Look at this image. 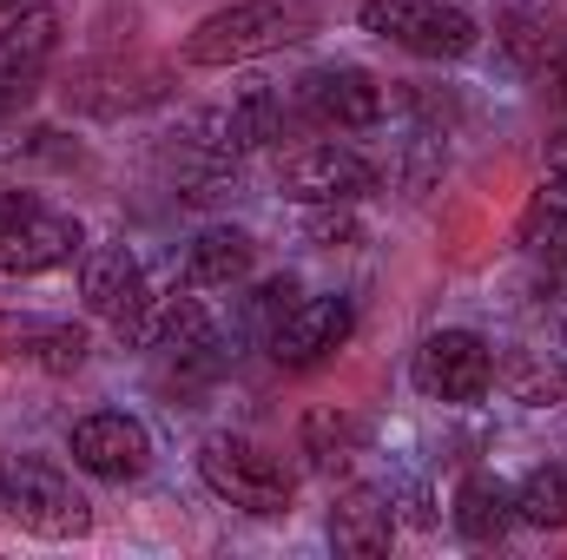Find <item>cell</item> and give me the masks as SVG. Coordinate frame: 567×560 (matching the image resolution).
Wrapping results in <instances>:
<instances>
[{
	"instance_id": "cell-2",
	"label": "cell",
	"mask_w": 567,
	"mask_h": 560,
	"mask_svg": "<svg viewBox=\"0 0 567 560\" xmlns=\"http://www.w3.org/2000/svg\"><path fill=\"white\" fill-rule=\"evenodd\" d=\"M0 508H7L27 535H40V541H80V535L93 528L86 495H80L53 462H40V455L0 462Z\"/></svg>"
},
{
	"instance_id": "cell-23",
	"label": "cell",
	"mask_w": 567,
	"mask_h": 560,
	"mask_svg": "<svg viewBox=\"0 0 567 560\" xmlns=\"http://www.w3.org/2000/svg\"><path fill=\"white\" fill-rule=\"evenodd\" d=\"M86 350H93V343H86V330H80V323H47V330H40V343L27 350V363H40V370H80V363H86Z\"/></svg>"
},
{
	"instance_id": "cell-10",
	"label": "cell",
	"mask_w": 567,
	"mask_h": 560,
	"mask_svg": "<svg viewBox=\"0 0 567 560\" xmlns=\"http://www.w3.org/2000/svg\"><path fill=\"white\" fill-rule=\"evenodd\" d=\"M350 323H357V317H350L343 297H297L278 323H271V356H278V370H317L323 356L343 350Z\"/></svg>"
},
{
	"instance_id": "cell-8",
	"label": "cell",
	"mask_w": 567,
	"mask_h": 560,
	"mask_svg": "<svg viewBox=\"0 0 567 560\" xmlns=\"http://www.w3.org/2000/svg\"><path fill=\"white\" fill-rule=\"evenodd\" d=\"M53 53H60V13L53 7H20L0 27V120L20 100H33V86L47 80Z\"/></svg>"
},
{
	"instance_id": "cell-9",
	"label": "cell",
	"mask_w": 567,
	"mask_h": 560,
	"mask_svg": "<svg viewBox=\"0 0 567 560\" xmlns=\"http://www.w3.org/2000/svg\"><path fill=\"white\" fill-rule=\"evenodd\" d=\"M297 113L317 126H337V133H363L383 120V86L363 66H317L297 80Z\"/></svg>"
},
{
	"instance_id": "cell-12",
	"label": "cell",
	"mask_w": 567,
	"mask_h": 560,
	"mask_svg": "<svg viewBox=\"0 0 567 560\" xmlns=\"http://www.w3.org/2000/svg\"><path fill=\"white\" fill-rule=\"evenodd\" d=\"M495 33H502V53H508L528 80L567 86V20L561 13H548V7H508V13L495 20Z\"/></svg>"
},
{
	"instance_id": "cell-18",
	"label": "cell",
	"mask_w": 567,
	"mask_h": 560,
	"mask_svg": "<svg viewBox=\"0 0 567 560\" xmlns=\"http://www.w3.org/2000/svg\"><path fill=\"white\" fill-rule=\"evenodd\" d=\"M495 383H502L508 403H522V409H555V403H567V363L548 356V350H508V356L495 363Z\"/></svg>"
},
{
	"instance_id": "cell-11",
	"label": "cell",
	"mask_w": 567,
	"mask_h": 560,
	"mask_svg": "<svg viewBox=\"0 0 567 560\" xmlns=\"http://www.w3.org/2000/svg\"><path fill=\"white\" fill-rule=\"evenodd\" d=\"M66 448H73V468H86V475H100V481H140L145 462H152V435H145L133 416H120V409L80 416Z\"/></svg>"
},
{
	"instance_id": "cell-26",
	"label": "cell",
	"mask_w": 567,
	"mask_h": 560,
	"mask_svg": "<svg viewBox=\"0 0 567 560\" xmlns=\"http://www.w3.org/2000/svg\"><path fill=\"white\" fill-rule=\"evenodd\" d=\"M310 238H317V245H350V238H357V225L323 211V218H310Z\"/></svg>"
},
{
	"instance_id": "cell-13",
	"label": "cell",
	"mask_w": 567,
	"mask_h": 560,
	"mask_svg": "<svg viewBox=\"0 0 567 560\" xmlns=\"http://www.w3.org/2000/svg\"><path fill=\"white\" fill-rule=\"evenodd\" d=\"M80 297H86V310H93V317L120 323V336H126L152 290H145L140 258H133L126 245H93V251H86V265H80Z\"/></svg>"
},
{
	"instance_id": "cell-22",
	"label": "cell",
	"mask_w": 567,
	"mask_h": 560,
	"mask_svg": "<svg viewBox=\"0 0 567 560\" xmlns=\"http://www.w3.org/2000/svg\"><path fill=\"white\" fill-rule=\"evenodd\" d=\"M515 521H528V528H567V462L535 468L515 488Z\"/></svg>"
},
{
	"instance_id": "cell-20",
	"label": "cell",
	"mask_w": 567,
	"mask_h": 560,
	"mask_svg": "<svg viewBox=\"0 0 567 560\" xmlns=\"http://www.w3.org/2000/svg\"><path fill=\"white\" fill-rule=\"evenodd\" d=\"M508 521H515V495L495 475H468L455 488V528H462V541H502Z\"/></svg>"
},
{
	"instance_id": "cell-17",
	"label": "cell",
	"mask_w": 567,
	"mask_h": 560,
	"mask_svg": "<svg viewBox=\"0 0 567 560\" xmlns=\"http://www.w3.org/2000/svg\"><path fill=\"white\" fill-rule=\"evenodd\" d=\"M522 251L548 271H567V172L542 178L535 198L522 205Z\"/></svg>"
},
{
	"instance_id": "cell-1",
	"label": "cell",
	"mask_w": 567,
	"mask_h": 560,
	"mask_svg": "<svg viewBox=\"0 0 567 560\" xmlns=\"http://www.w3.org/2000/svg\"><path fill=\"white\" fill-rule=\"evenodd\" d=\"M303 33H317V0H238L185 33V60L192 66H238V60L278 53Z\"/></svg>"
},
{
	"instance_id": "cell-4",
	"label": "cell",
	"mask_w": 567,
	"mask_h": 560,
	"mask_svg": "<svg viewBox=\"0 0 567 560\" xmlns=\"http://www.w3.org/2000/svg\"><path fill=\"white\" fill-rule=\"evenodd\" d=\"M357 20L377 33V40H396L403 53L416 60H462L475 53L482 27L462 13V7H442V0H363Z\"/></svg>"
},
{
	"instance_id": "cell-27",
	"label": "cell",
	"mask_w": 567,
	"mask_h": 560,
	"mask_svg": "<svg viewBox=\"0 0 567 560\" xmlns=\"http://www.w3.org/2000/svg\"><path fill=\"white\" fill-rule=\"evenodd\" d=\"M20 205H27V191H13V185H0V225H7V218H13Z\"/></svg>"
},
{
	"instance_id": "cell-19",
	"label": "cell",
	"mask_w": 567,
	"mask_h": 560,
	"mask_svg": "<svg viewBox=\"0 0 567 560\" xmlns=\"http://www.w3.org/2000/svg\"><path fill=\"white\" fill-rule=\"evenodd\" d=\"M251 238L238 231V225H212L192 251H185V283L192 290H231V283L251 271Z\"/></svg>"
},
{
	"instance_id": "cell-14",
	"label": "cell",
	"mask_w": 567,
	"mask_h": 560,
	"mask_svg": "<svg viewBox=\"0 0 567 560\" xmlns=\"http://www.w3.org/2000/svg\"><path fill=\"white\" fill-rule=\"evenodd\" d=\"M330 541H337V554H357V560L390 554V541H396V508H390L383 495H370V488H350V495L330 508Z\"/></svg>"
},
{
	"instance_id": "cell-6",
	"label": "cell",
	"mask_w": 567,
	"mask_h": 560,
	"mask_svg": "<svg viewBox=\"0 0 567 560\" xmlns=\"http://www.w3.org/2000/svg\"><path fill=\"white\" fill-rule=\"evenodd\" d=\"M278 185L297 205H357V198L377 191V165L350 145H303V152L284 158Z\"/></svg>"
},
{
	"instance_id": "cell-16",
	"label": "cell",
	"mask_w": 567,
	"mask_h": 560,
	"mask_svg": "<svg viewBox=\"0 0 567 560\" xmlns=\"http://www.w3.org/2000/svg\"><path fill=\"white\" fill-rule=\"evenodd\" d=\"M165 73L158 66H86L66 93H73V106H86V113H133V106H145V100H158L165 86H158Z\"/></svg>"
},
{
	"instance_id": "cell-21",
	"label": "cell",
	"mask_w": 567,
	"mask_h": 560,
	"mask_svg": "<svg viewBox=\"0 0 567 560\" xmlns=\"http://www.w3.org/2000/svg\"><path fill=\"white\" fill-rule=\"evenodd\" d=\"M357 448H363V422H357V416H343V409H317V416L303 422V455H310L323 475L350 468V462H357Z\"/></svg>"
},
{
	"instance_id": "cell-24",
	"label": "cell",
	"mask_w": 567,
	"mask_h": 560,
	"mask_svg": "<svg viewBox=\"0 0 567 560\" xmlns=\"http://www.w3.org/2000/svg\"><path fill=\"white\" fill-rule=\"evenodd\" d=\"M290 303H297V278H271V283H258V297H251V317L265 323V336H271V323H278Z\"/></svg>"
},
{
	"instance_id": "cell-3",
	"label": "cell",
	"mask_w": 567,
	"mask_h": 560,
	"mask_svg": "<svg viewBox=\"0 0 567 560\" xmlns=\"http://www.w3.org/2000/svg\"><path fill=\"white\" fill-rule=\"evenodd\" d=\"M198 475L218 501L245 508V515H284L290 508V475L271 448H258L251 435H205L198 442Z\"/></svg>"
},
{
	"instance_id": "cell-15",
	"label": "cell",
	"mask_w": 567,
	"mask_h": 560,
	"mask_svg": "<svg viewBox=\"0 0 567 560\" xmlns=\"http://www.w3.org/2000/svg\"><path fill=\"white\" fill-rule=\"evenodd\" d=\"M126 336L140 350H152V356H165V350H185V343L212 336V323H205V303L192 290H165V297H145V310L133 317Z\"/></svg>"
},
{
	"instance_id": "cell-5",
	"label": "cell",
	"mask_w": 567,
	"mask_h": 560,
	"mask_svg": "<svg viewBox=\"0 0 567 560\" xmlns=\"http://www.w3.org/2000/svg\"><path fill=\"white\" fill-rule=\"evenodd\" d=\"M495 383V350L475 330H435L416 350V390L429 403H482Z\"/></svg>"
},
{
	"instance_id": "cell-7",
	"label": "cell",
	"mask_w": 567,
	"mask_h": 560,
	"mask_svg": "<svg viewBox=\"0 0 567 560\" xmlns=\"http://www.w3.org/2000/svg\"><path fill=\"white\" fill-rule=\"evenodd\" d=\"M73 251H80V218L53 211V205H40V198H27V205L0 225V271H7V278H40V271L66 265Z\"/></svg>"
},
{
	"instance_id": "cell-25",
	"label": "cell",
	"mask_w": 567,
	"mask_h": 560,
	"mask_svg": "<svg viewBox=\"0 0 567 560\" xmlns=\"http://www.w3.org/2000/svg\"><path fill=\"white\" fill-rule=\"evenodd\" d=\"M40 330H47V317H13V310H0V356H27V350L40 343Z\"/></svg>"
},
{
	"instance_id": "cell-28",
	"label": "cell",
	"mask_w": 567,
	"mask_h": 560,
	"mask_svg": "<svg viewBox=\"0 0 567 560\" xmlns=\"http://www.w3.org/2000/svg\"><path fill=\"white\" fill-rule=\"evenodd\" d=\"M0 7H20V0H0Z\"/></svg>"
}]
</instances>
